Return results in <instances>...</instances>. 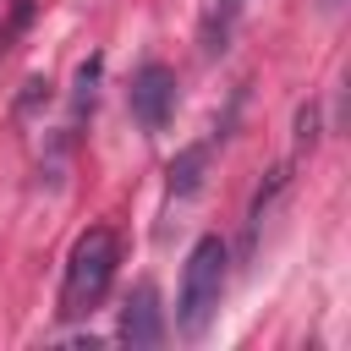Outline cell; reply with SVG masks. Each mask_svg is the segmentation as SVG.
<instances>
[{"label":"cell","instance_id":"obj_8","mask_svg":"<svg viewBox=\"0 0 351 351\" xmlns=\"http://www.w3.org/2000/svg\"><path fill=\"white\" fill-rule=\"evenodd\" d=\"M38 104H49V77H27V82H22V99H16V115H33Z\"/></svg>","mask_w":351,"mask_h":351},{"label":"cell","instance_id":"obj_7","mask_svg":"<svg viewBox=\"0 0 351 351\" xmlns=\"http://www.w3.org/2000/svg\"><path fill=\"white\" fill-rule=\"evenodd\" d=\"M291 186V165H274L269 176H263V186L252 192V208H247V241H258V230H263V219H269V208H274V197Z\"/></svg>","mask_w":351,"mask_h":351},{"label":"cell","instance_id":"obj_3","mask_svg":"<svg viewBox=\"0 0 351 351\" xmlns=\"http://www.w3.org/2000/svg\"><path fill=\"white\" fill-rule=\"evenodd\" d=\"M126 110H132V121H137L148 137H154V132H165V126H170V115H176V71H170L165 60L137 66L132 93H126Z\"/></svg>","mask_w":351,"mask_h":351},{"label":"cell","instance_id":"obj_9","mask_svg":"<svg viewBox=\"0 0 351 351\" xmlns=\"http://www.w3.org/2000/svg\"><path fill=\"white\" fill-rule=\"evenodd\" d=\"M318 143V104H302L296 110V148H313Z\"/></svg>","mask_w":351,"mask_h":351},{"label":"cell","instance_id":"obj_2","mask_svg":"<svg viewBox=\"0 0 351 351\" xmlns=\"http://www.w3.org/2000/svg\"><path fill=\"white\" fill-rule=\"evenodd\" d=\"M115 263H121V247H115V230L93 225L71 241V258H66V280H60V318H82L104 302L110 280H115Z\"/></svg>","mask_w":351,"mask_h":351},{"label":"cell","instance_id":"obj_1","mask_svg":"<svg viewBox=\"0 0 351 351\" xmlns=\"http://www.w3.org/2000/svg\"><path fill=\"white\" fill-rule=\"evenodd\" d=\"M225 274H230V247L219 236H203L192 252H186V269H181V296H176V335L197 340L208 329V318L219 313V296H225Z\"/></svg>","mask_w":351,"mask_h":351},{"label":"cell","instance_id":"obj_5","mask_svg":"<svg viewBox=\"0 0 351 351\" xmlns=\"http://www.w3.org/2000/svg\"><path fill=\"white\" fill-rule=\"evenodd\" d=\"M241 11H247V0H208V5H203V22H197V38H203V55H208V60L230 49V33H236V22H241Z\"/></svg>","mask_w":351,"mask_h":351},{"label":"cell","instance_id":"obj_4","mask_svg":"<svg viewBox=\"0 0 351 351\" xmlns=\"http://www.w3.org/2000/svg\"><path fill=\"white\" fill-rule=\"evenodd\" d=\"M121 340L132 351H154L165 340V307H159V291L154 280H137L126 291V307H121Z\"/></svg>","mask_w":351,"mask_h":351},{"label":"cell","instance_id":"obj_6","mask_svg":"<svg viewBox=\"0 0 351 351\" xmlns=\"http://www.w3.org/2000/svg\"><path fill=\"white\" fill-rule=\"evenodd\" d=\"M208 143H192V148H181L176 159H170V170H165V186H170V197H197L203 192V181H208Z\"/></svg>","mask_w":351,"mask_h":351},{"label":"cell","instance_id":"obj_10","mask_svg":"<svg viewBox=\"0 0 351 351\" xmlns=\"http://www.w3.org/2000/svg\"><path fill=\"white\" fill-rule=\"evenodd\" d=\"M324 5H329V11H335V5H340V0H324Z\"/></svg>","mask_w":351,"mask_h":351}]
</instances>
